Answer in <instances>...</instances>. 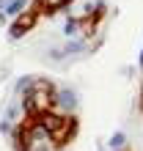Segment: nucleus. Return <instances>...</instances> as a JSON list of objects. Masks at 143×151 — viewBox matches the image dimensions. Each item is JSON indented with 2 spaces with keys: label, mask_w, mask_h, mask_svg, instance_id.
<instances>
[{
  "label": "nucleus",
  "mask_w": 143,
  "mask_h": 151,
  "mask_svg": "<svg viewBox=\"0 0 143 151\" xmlns=\"http://www.w3.org/2000/svg\"><path fill=\"white\" fill-rule=\"evenodd\" d=\"M28 88H30V91L25 93V99H22L28 115L39 118V115L50 113L52 107H55L58 99H55V88H52L50 83H44V80H28Z\"/></svg>",
  "instance_id": "1"
},
{
  "label": "nucleus",
  "mask_w": 143,
  "mask_h": 151,
  "mask_svg": "<svg viewBox=\"0 0 143 151\" xmlns=\"http://www.w3.org/2000/svg\"><path fill=\"white\" fill-rule=\"evenodd\" d=\"M52 143H50V135L39 127V121L28 115V121L20 124L17 129V148L20 151H47Z\"/></svg>",
  "instance_id": "2"
},
{
  "label": "nucleus",
  "mask_w": 143,
  "mask_h": 151,
  "mask_svg": "<svg viewBox=\"0 0 143 151\" xmlns=\"http://www.w3.org/2000/svg\"><path fill=\"white\" fill-rule=\"evenodd\" d=\"M39 8L36 6H28V11H20L17 14V19L11 22V28H8V33H11V39H22L25 33H30L36 28V22H39Z\"/></svg>",
  "instance_id": "3"
},
{
  "label": "nucleus",
  "mask_w": 143,
  "mask_h": 151,
  "mask_svg": "<svg viewBox=\"0 0 143 151\" xmlns=\"http://www.w3.org/2000/svg\"><path fill=\"white\" fill-rule=\"evenodd\" d=\"M74 132H77V121L74 118H64V124L50 135V143L55 146V148H64L72 137H74Z\"/></svg>",
  "instance_id": "4"
},
{
  "label": "nucleus",
  "mask_w": 143,
  "mask_h": 151,
  "mask_svg": "<svg viewBox=\"0 0 143 151\" xmlns=\"http://www.w3.org/2000/svg\"><path fill=\"white\" fill-rule=\"evenodd\" d=\"M105 17V3H99L94 8V14H88V17H83V19H80V25H83V33H88V36H91L94 33V28H96V22H99Z\"/></svg>",
  "instance_id": "5"
},
{
  "label": "nucleus",
  "mask_w": 143,
  "mask_h": 151,
  "mask_svg": "<svg viewBox=\"0 0 143 151\" xmlns=\"http://www.w3.org/2000/svg\"><path fill=\"white\" fill-rule=\"evenodd\" d=\"M25 6H28V3H25V0H14V3H11V6L6 8V14H11V17H17V14H20L22 8H25Z\"/></svg>",
  "instance_id": "6"
},
{
  "label": "nucleus",
  "mask_w": 143,
  "mask_h": 151,
  "mask_svg": "<svg viewBox=\"0 0 143 151\" xmlns=\"http://www.w3.org/2000/svg\"><path fill=\"white\" fill-rule=\"evenodd\" d=\"M74 0H52V6H50V14H55V11H61V8H66V6H72Z\"/></svg>",
  "instance_id": "7"
},
{
  "label": "nucleus",
  "mask_w": 143,
  "mask_h": 151,
  "mask_svg": "<svg viewBox=\"0 0 143 151\" xmlns=\"http://www.w3.org/2000/svg\"><path fill=\"white\" fill-rule=\"evenodd\" d=\"M110 146H113V148H121V146H124V132H116L113 140H110Z\"/></svg>",
  "instance_id": "8"
},
{
  "label": "nucleus",
  "mask_w": 143,
  "mask_h": 151,
  "mask_svg": "<svg viewBox=\"0 0 143 151\" xmlns=\"http://www.w3.org/2000/svg\"><path fill=\"white\" fill-rule=\"evenodd\" d=\"M140 110H143V83H140Z\"/></svg>",
  "instance_id": "9"
},
{
  "label": "nucleus",
  "mask_w": 143,
  "mask_h": 151,
  "mask_svg": "<svg viewBox=\"0 0 143 151\" xmlns=\"http://www.w3.org/2000/svg\"><path fill=\"white\" fill-rule=\"evenodd\" d=\"M138 60H140V66H143V50H140V58H138Z\"/></svg>",
  "instance_id": "10"
}]
</instances>
